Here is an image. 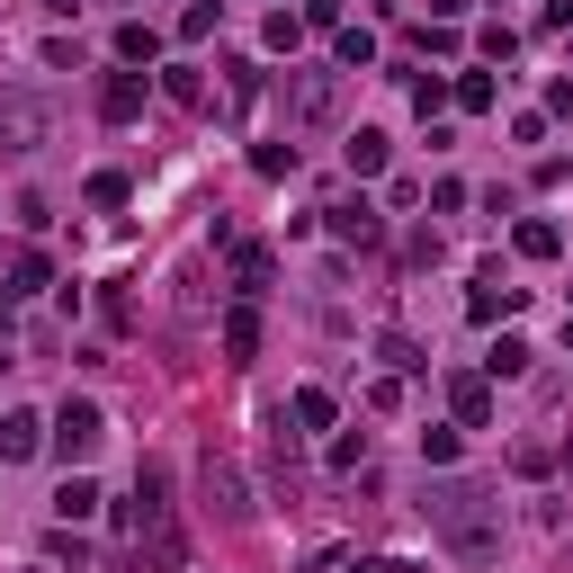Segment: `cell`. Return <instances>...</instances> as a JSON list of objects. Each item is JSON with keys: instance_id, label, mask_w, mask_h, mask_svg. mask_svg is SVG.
<instances>
[{"instance_id": "obj_1", "label": "cell", "mask_w": 573, "mask_h": 573, "mask_svg": "<svg viewBox=\"0 0 573 573\" xmlns=\"http://www.w3.org/2000/svg\"><path fill=\"white\" fill-rule=\"evenodd\" d=\"M421 520L440 529V538H448V555H466V564H493V555H501V493H493V484H475V475L430 484Z\"/></svg>"}, {"instance_id": "obj_2", "label": "cell", "mask_w": 573, "mask_h": 573, "mask_svg": "<svg viewBox=\"0 0 573 573\" xmlns=\"http://www.w3.org/2000/svg\"><path fill=\"white\" fill-rule=\"evenodd\" d=\"M126 520L143 529V564H153V573H188V529H180V501H171V466H162V457L134 466Z\"/></svg>"}, {"instance_id": "obj_3", "label": "cell", "mask_w": 573, "mask_h": 573, "mask_svg": "<svg viewBox=\"0 0 573 573\" xmlns=\"http://www.w3.org/2000/svg\"><path fill=\"white\" fill-rule=\"evenodd\" d=\"M54 134V99L36 82H0V153H36Z\"/></svg>"}, {"instance_id": "obj_4", "label": "cell", "mask_w": 573, "mask_h": 573, "mask_svg": "<svg viewBox=\"0 0 573 573\" xmlns=\"http://www.w3.org/2000/svg\"><path fill=\"white\" fill-rule=\"evenodd\" d=\"M108 440V421H99V403H82V394H63V412H54V430H45V448L63 457V466H82L90 448Z\"/></svg>"}, {"instance_id": "obj_5", "label": "cell", "mask_w": 573, "mask_h": 573, "mask_svg": "<svg viewBox=\"0 0 573 573\" xmlns=\"http://www.w3.org/2000/svg\"><path fill=\"white\" fill-rule=\"evenodd\" d=\"M197 475H206V511H215V520H251V493H242V466H234L225 448H215V440H206Z\"/></svg>"}, {"instance_id": "obj_6", "label": "cell", "mask_w": 573, "mask_h": 573, "mask_svg": "<svg viewBox=\"0 0 573 573\" xmlns=\"http://www.w3.org/2000/svg\"><path fill=\"white\" fill-rule=\"evenodd\" d=\"M143 99H153V82H143V72H126V63H117V72H99V117H108V126H134V117H143Z\"/></svg>"}, {"instance_id": "obj_7", "label": "cell", "mask_w": 573, "mask_h": 573, "mask_svg": "<svg viewBox=\"0 0 573 573\" xmlns=\"http://www.w3.org/2000/svg\"><path fill=\"white\" fill-rule=\"evenodd\" d=\"M332 99H340L332 72H286V117H296V126H323V117H332Z\"/></svg>"}, {"instance_id": "obj_8", "label": "cell", "mask_w": 573, "mask_h": 573, "mask_svg": "<svg viewBox=\"0 0 573 573\" xmlns=\"http://www.w3.org/2000/svg\"><path fill=\"white\" fill-rule=\"evenodd\" d=\"M323 215H332V234H340L349 251H377V242H386V215H377L368 197H340V206H323Z\"/></svg>"}, {"instance_id": "obj_9", "label": "cell", "mask_w": 573, "mask_h": 573, "mask_svg": "<svg viewBox=\"0 0 573 573\" xmlns=\"http://www.w3.org/2000/svg\"><path fill=\"white\" fill-rule=\"evenodd\" d=\"M269 286H278V251H269V242H234V296L260 305Z\"/></svg>"}, {"instance_id": "obj_10", "label": "cell", "mask_w": 573, "mask_h": 573, "mask_svg": "<svg viewBox=\"0 0 573 573\" xmlns=\"http://www.w3.org/2000/svg\"><path fill=\"white\" fill-rule=\"evenodd\" d=\"M45 430L54 421H36V412H0V466H28L45 448Z\"/></svg>"}, {"instance_id": "obj_11", "label": "cell", "mask_w": 573, "mask_h": 573, "mask_svg": "<svg viewBox=\"0 0 573 573\" xmlns=\"http://www.w3.org/2000/svg\"><path fill=\"white\" fill-rule=\"evenodd\" d=\"M448 403H457V430H493V386L484 377H448Z\"/></svg>"}, {"instance_id": "obj_12", "label": "cell", "mask_w": 573, "mask_h": 573, "mask_svg": "<svg viewBox=\"0 0 573 573\" xmlns=\"http://www.w3.org/2000/svg\"><path fill=\"white\" fill-rule=\"evenodd\" d=\"M260 430H269V475L296 493V430H286V412H260Z\"/></svg>"}, {"instance_id": "obj_13", "label": "cell", "mask_w": 573, "mask_h": 573, "mask_svg": "<svg viewBox=\"0 0 573 573\" xmlns=\"http://www.w3.org/2000/svg\"><path fill=\"white\" fill-rule=\"evenodd\" d=\"M225 358L242 368V358H260V305H234L225 314Z\"/></svg>"}, {"instance_id": "obj_14", "label": "cell", "mask_w": 573, "mask_h": 573, "mask_svg": "<svg viewBox=\"0 0 573 573\" xmlns=\"http://www.w3.org/2000/svg\"><path fill=\"white\" fill-rule=\"evenodd\" d=\"M511 305H520V286H501V269H484V278H475V296H466V314H475V323L511 314Z\"/></svg>"}, {"instance_id": "obj_15", "label": "cell", "mask_w": 573, "mask_h": 573, "mask_svg": "<svg viewBox=\"0 0 573 573\" xmlns=\"http://www.w3.org/2000/svg\"><path fill=\"white\" fill-rule=\"evenodd\" d=\"M377 358H386V377H421V368H430L412 332H377Z\"/></svg>"}, {"instance_id": "obj_16", "label": "cell", "mask_w": 573, "mask_h": 573, "mask_svg": "<svg viewBox=\"0 0 573 573\" xmlns=\"http://www.w3.org/2000/svg\"><path fill=\"white\" fill-rule=\"evenodd\" d=\"M36 286H54V260H45V251H19V260H10V286H0V296H36Z\"/></svg>"}, {"instance_id": "obj_17", "label": "cell", "mask_w": 573, "mask_h": 573, "mask_svg": "<svg viewBox=\"0 0 573 573\" xmlns=\"http://www.w3.org/2000/svg\"><path fill=\"white\" fill-rule=\"evenodd\" d=\"M153 54H162V36L143 28V19H126V28H117V63H126V72H143Z\"/></svg>"}, {"instance_id": "obj_18", "label": "cell", "mask_w": 573, "mask_h": 573, "mask_svg": "<svg viewBox=\"0 0 573 573\" xmlns=\"http://www.w3.org/2000/svg\"><path fill=\"white\" fill-rule=\"evenodd\" d=\"M386 153H394V143H386L377 126H358V134H349V171H358V180H377V171H386Z\"/></svg>"}, {"instance_id": "obj_19", "label": "cell", "mask_w": 573, "mask_h": 573, "mask_svg": "<svg viewBox=\"0 0 573 573\" xmlns=\"http://www.w3.org/2000/svg\"><path fill=\"white\" fill-rule=\"evenodd\" d=\"M54 511H63V529H82V520L99 511V484H90V475H72V484L54 493Z\"/></svg>"}, {"instance_id": "obj_20", "label": "cell", "mask_w": 573, "mask_h": 573, "mask_svg": "<svg viewBox=\"0 0 573 573\" xmlns=\"http://www.w3.org/2000/svg\"><path fill=\"white\" fill-rule=\"evenodd\" d=\"M162 99H171V108H206V82H197L188 63H171V72H162Z\"/></svg>"}, {"instance_id": "obj_21", "label": "cell", "mask_w": 573, "mask_h": 573, "mask_svg": "<svg viewBox=\"0 0 573 573\" xmlns=\"http://www.w3.org/2000/svg\"><path fill=\"white\" fill-rule=\"evenodd\" d=\"M484 368H493V377H520V368H529V340H520V332H501V340H493V358H484Z\"/></svg>"}, {"instance_id": "obj_22", "label": "cell", "mask_w": 573, "mask_h": 573, "mask_svg": "<svg viewBox=\"0 0 573 573\" xmlns=\"http://www.w3.org/2000/svg\"><path fill=\"white\" fill-rule=\"evenodd\" d=\"M45 564H72V573H82V564H90V547H82V529H54V538H45Z\"/></svg>"}, {"instance_id": "obj_23", "label": "cell", "mask_w": 573, "mask_h": 573, "mask_svg": "<svg viewBox=\"0 0 573 573\" xmlns=\"http://www.w3.org/2000/svg\"><path fill=\"white\" fill-rule=\"evenodd\" d=\"M421 457H430V466H457V430L430 421V430H421Z\"/></svg>"}, {"instance_id": "obj_24", "label": "cell", "mask_w": 573, "mask_h": 573, "mask_svg": "<svg viewBox=\"0 0 573 573\" xmlns=\"http://www.w3.org/2000/svg\"><path fill=\"white\" fill-rule=\"evenodd\" d=\"M520 251H529V260H555V251H564V234H555V225H538V215H529V225H520Z\"/></svg>"}, {"instance_id": "obj_25", "label": "cell", "mask_w": 573, "mask_h": 573, "mask_svg": "<svg viewBox=\"0 0 573 573\" xmlns=\"http://www.w3.org/2000/svg\"><path fill=\"white\" fill-rule=\"evenodd\" d=\"M332 412H340V403H332L323 386H305V394H296V421H305V430H332Z\"/></svg>"}, {"instance_id": "obj_26", "label": "cell", "mask_w": 573, "mask_h": 573, "mask_svg": "<svg viewBox=\"0 0 573 573\" xmlns=\"http://www.w3.org/2000/svg\"><path fill=\"white\" fill-rule=\"evenodd\" d=\"M251 171H260V180H286V171H296V143H260Z\"/></svg>"}, {"instance_id": "obj_27", "label": "cell", "mask_w": 573, "mask_h": 573, "mask_svg": "<svg viewBox=\"0 0 573 573\" xmlns=\"http://www.w3.org/2000/svg\"><path fill=\"white\" fill-rule=\"evenodd\" d=\"M82 197H90V206H126V171H90Z\"/></svg>"}, {"instance_id": "obj_28", "label": "cell", "mask_w": 573, "mask_h": 573, "mask_svg": "<svg viewBox=\"0 0 573 573\" xmlns=\"http://www.w3.org/2000/svg\"><path fill=\"white\" fill-rule=\"evenodd\" d=\"M215 10H225V0H188V10H180V36H188V45H197V36H206V28H215Z\"/></svg>"}, {"instance_id": "obj_29", "label": "cell", "mask_w": 573, "mask_h": 573, "mask_svg": "<svg viewBox=\"0 0 573 573\" xmlns=\"http://www.w3.org/2000/svg\"><path fill=\"white\" fill-rule=\"evenodd\" d=\"M332 54H340V63H368V54H377V36H368V28H340V36H332Z\"/></svg>"}, {"instance_id": "obj_30", "label": "cell", "mask_w": 573, "mask_h": 573, "mask_svg": "<svg viewBox=\"0 0 573 573\" xmlns=\"http://www.w3.org/2000/svg\"><path fill=\"white\" fill-rule=\"evenodd\" d=\"M412 108H421V117H440V108H457V90H448V82H412Z\"/></svg>"}, {"instance_id": "obj_31", "label": "cell", "mask_w": 573, "mask_h": 573, "mask_svg": "<svg viewBox=\"0 0 573 573\" xmlns=\"http://www.w3.org/2000/svg\"><path fill=\"white\" fill-rule=\"evenodd\" d=\"M448 90H457V108H493V82H484V72H457Z\"/></svg>"}, {"instance_id": "obj_32", "label": "cell", "mask_w": 573, "mask_h": 573, "mask_svg": "<svg viewBox=\"0 0 573 573\" xmlns=\"http://www.w3.org/2000/svg\"><path fill=\"white\" fill-rule=\"evenodd\" d=\"M332 466H340V475H358V466H368V430H349V440L332 448Z\"/></svg>"}, {"instance_id": "obj_33", "label": "cell", "mask_w": 573, "mask_h": 573, "mask_svg": "<svg viewBox=\"0 0 573 573\" xmlns=\"http://www.w3.org/2000/svg\"><path fill=\"white\" fill-rule=\"evenodd\" d=\"M511 466H520V475H547V466H555V448H538V440H520V448H511Z\"/></svg>"}, {"instance_id": "obj_34", "label": "cell", "mask_w": 573, "mask_h": 573, "mask_svg": "<svg viewBox=\"0 0 573 573\" xmlns=\"http://www.w3.org/2000/svg\"><path fill=\"white\" fill-rule=\"evenodd\" d=\"M296 19H305V28H332V36H340V0H305Z\"/></svg>"}, {"instance_id": "obj_35", "label": "cell", "mask_w": 573, "mask_h": 573, "mask_svg": "<svg viewBox=\"0 0 573 573\" xmlns=\"http://www.w3.org/2000/svg\"><path fill=\"white\" fill-rule=\"evenodd\" d=\"M349 573H412V564H394V555H358Z\"/></svg>"}, {"instance_id": "obj_36", "label": "cell", "mask_w": 573, "mask_h": 573, "mask_svg": "<svg viewBox=\"0 0 573 573\" xmlns=\"http://www.w3.org/2000/svg\"><path fill=\"white\" fill-rule=\"evenodd\" d=\"M430 19H466V0H430Z\"/></svg>"}, {"instance_id": "obj_37", "label": "cell", "mask_w": 573, "mask_h": 573, "mask_svg": "<svg viewBox=\"0 0 573 573\" xmlns=\"http://www.w3.org/2000/svg\"><path fill=\"white\" fill-rule=\"evenodd\" d=\"M0 340H10V296H0Z\"/></svg>"}, {"instance_id": "obj_38", "label": "cell", "mask_w": 573, "mask_h": 573, "mask_svg": "<svg viewBox=\"0 0 573 573\" xmlns=\"http://www.w3.org/2000/svg\"><path fill=\"white\" fill-rule=\"evenodd\" d=\"M45 10H54V19H72V0H45Z\"/></svg>"}, {"instance_id": "obj_39", "label": "cell", "mask_w": 573, "mask_h": 573, "mask_svg": "<svg viewBox=\"0 0 573 573\" xmlns=\"http://www.w3.org/2000/svg\"><path fill=\"white\" fill-rule=\"evenodd\" d=\"M564 466H573V448H564Z\"/></svg>"}]
</instances>
